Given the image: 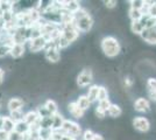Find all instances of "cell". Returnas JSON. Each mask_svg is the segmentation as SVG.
I'll return each mask as SVG.
<instances>
[{
	"label": "cell",
	"mask_w": 156,
	"mask_h": 140,
	"mask_svg": "<svg viewBox=\"0 0 156 140\" xmlns=\"http://www.w3.org/2000/svg\"><path fill=\"white\" fill-rule=\"evenodd\" d=\"M68 111H69V113L71 114L73 118H76V119L83 118L85 113V111H83L80 107L78 106V104L76 102H70V103L68 104Z\"/></svg>",
	"instance_id": "11"
},
{
	"label": "cell",
	"mask_w": 156,
	"mask_h": 140,
	"mask_svg": "<svg viewBox=\"0 0 156 140\" xmlns=\"http://www.w3.org/2000/svg\"><path fill=\"white\" fill-rule=\"evenodd\" d=\"M133 126L134 128L139 131V132H147V131H149L150 128V121L146 117H135L134 119H133Z\"/></svg>",
	"instance_id": "7"
},
{
	"label": "cell",
	"mask_w": 156,
	"mask_h": 140,
	"mask_svg": "<svg viewBox=\"0 0 156 140\" xmlns=\"http://www.w3.org/2000/svg\"><path fill=\"white\" fill-rule=\"evenodd\" d=\"M44 106H46L48 112L51 114V116H55L56 113H58V107H57V104H56L55 100L47 99L46 103H44Z\"/></svg>",
	"instance_id": "20"
},
{
	"label": "cell",
	"mask_w": 156,
	"mask_h": 140,
	"mask_svg": "<svg viewBox=\"0 0 156 140\" xmlns=\"http://www.w3.org/2000/svg\"><path fill=\"white\" fill-rule=\"evenodd\" d=\"M62 130H63V132L65 134H69V135H71V137L76 138V139H77L79 135L83 134L82 133V127H80V125L77 124V123H75V121H72V120L65 119Z\"/></svg>",
	"instance_id": "3"
},
{
	"label": "cell",
	"mask_w": 156,
	"mask_h": 140,
	"mask_svg": "<svg viewBox=\"0 0 156 140\" xmlns=\"http://www.w3.org/2000/svg\"><path fill=\"white\" fill-rule=\"evenodd\" d=\"M29 43V50L32 53H37L40 50H44L47 47V43H48V40H47L46 36H39L36 39H33V40L28 41Z\"/></svg>",
	"instance_id": "5"
},
{
	"label": "cell",
	"mask_w": 156,
	"mask_h": 140,
	"mask_svg": "<svg viewBox=\"0 0 156 140\" xmlns=\"http://www.w3.org/2000/svg\"><path fill=\"white\" fill-rule=\"evenodd\" d=\"M92 81H93L92 69L91 68H85L77 76V85L79 88H86L91 84Z\"/></svg>",
	"instance_id": "4"
},
{
	"label": "cell",
	"mask_w": 156,
	"mask_h": 140,
	"mask_svg": "<svg viewBox=\"0 0 156 140\" xmlns=\"http://www.w3.org/2000/svg\"><path fill=\"white\" fill-rule=\"evenodd\" d=\"M14 131L20 134H22V135H27V134L29 133V131H30V126L27 124L25 120H22V121H19V123L15 124Z\"/></svg>",
	"instance_id": "17"
},
{
	"label": "cell",
	"mask_w": 156,
	"mask_h": 140,
	"mask_svg": "<svg viewBox=\"0 0 156 140\" xmlns=\"http://www.w3.org/2000/svg\"><path fill=\"white\" fill-rule=\"evenodd\" d=\"M36 112H37V114H39L40 119H42V118H47V117H51V114L48 112V110L46 109L44 105H40V106H37Z\"/></svg>",
	"instance_id": "28"
},
{
	"label": "cell",
	"mask_w": 156,
	"mask_h": 140,
	"mask_svg": "<svg viewBox=\"0 0 156 140\" xmlns=\"http://www.w3.org/2000/svg\"><path fill=\"white\" fill-rule=\"evenodd\" d=\"M96 134L92 130H85L83 134H82V140H94Z\"/></svg>",
	"instance_id": "31"
},
{
	"label": "cell",
	"mask_w": 156,
	"mask_h": 140,
	"mask_svg": "<svg viewBox=\"0 0 156 140\" xmlns=\"http://www.w3.org/2000/svg\"><path fill=\"white\" fill-rule=\"evenodd\" d=\"M147 20H148V15H144L140 21H133V22L130 23V29H132V32L134 34H136V35H141L143 31L146 29Z\"/></svg>",
	"instance_id": "9"
},
{
	"label": "cell",
	"mask_w": 156,
	"mask_h": 140,
	"mask_svg": "<svg viewBox=\"0 0 156 140\" xmlns=\"http://www.w3.org/2000/svg\"><path fill=\"white\" fill-rule=\"evenodd\" d=\"M62 35H63L70 43H71V42H75V41L77 40L78 36H79V31H78L76 25H75V21L62 26Z\"/></svg>",
	"instance_id": "2"
},
{
	"label": "cell",
	"mask_w": 156,
	"mask_h": 140,
	"mask_svg": "<svg viewBox=\"0 0 156 140\" xmlns=\"http://www.w3.org/2000/svg\"><path fill=\"white\" fill-rule=\"evenodd\" d=\"M108 99V91L105 87H99V91H98V102H101V100Z\"/></svg>",
	"instance_id": "27"
},
{
	"label": "cell",
	"mask_w": 156,
	"mask_h": 140,
	"mask_svg": "<svg viewBox=\"0 0 156 140\" xmlns=\"http://www.w3.org/2000/svg\"><path fill=\"white\" fill-rule=\"evenodd\" d=\"M94 140H104V138H103L100 134H96V137H94Z\"/></svg>",
	"instance_id": "42"
},
{
	"label": "cell",
	"mask_w": 156,
	"mask_h": 140,
	"mask_svg": "<svg viewBox=\"0 0 156 140\" xmlns=\"http://www.w3.org/2000/svg\"><path fill=\"white\" fill-rule=\"evenodd\" d=\"M98 91H99V85H97V84H93L89 88L86 96H87L89 100L91 102V104L94 103L96 100H98Z\"/></svg>",
	"instance_id": "19"
},
{
	"label": "cell",
	"mask_w": 156,
	"mask_h": 140,
	"mask_svg": "<svg viewBox=\"0 0 156 140\" xmlns=\"http://www.w3.org/2000/svg\"><path fill=\"white\" fill-rule=\"evenodd\" d=\"M142 40L149 45H156V28H146L140 35Z\"/></svg>",
	"instance_id": "10"
},
{
	"label": "cell",
	"mask_w": 156,
	"mask_h": 140,
	"mask_svg": "<svg viewBox=\"0 0 156 140\" xmlns=\"http://www.w3.org/2000/svg\"><path fill=\"white\" fill-rule=\"evenodd\" d=\"M8 140H28V139H27V135H22V134H20L14 131L12 133H9Z\"/></svg>",
	"instance_id": "32"
},
{
	"label": "cell",
	"mask_w": 156,
	"mask_h": 140,
	"mask_svg": "<svg viewBox=\"0 0 156 140\" xmlns=\"http://www.w3.org/2000/svg\"><path fill=\"white\" fill-rule=\"evenodd\" d=\"M13 45H0V57H4L11 54V48Z\"/></svg>",
	"instance_id": "30"
},
{
	"label": "cell",
	"mask_w": 156,
	"mask_h": 140,
	"mask_svg": "<svg viewBox=\"0 0 156 140\" xmlns=\"http://www.w3.org/2000/svg\"><path fill=\"white\" fill-rule=\"evenodd\" d=\"M76 103L78 104V106L80 107L83 111H86V110H89L90 106H91V102L87 98V96L86 95H82V96H79L76 100Z\"/></svg>",
	"instance_id": "18"
},
{
	"label": "cell",
	"mask_w": 156,
	"mask_h": 140,
	"mask_svg": "<svg viewBox=\"0 0 156 140\" xmlns=\"http://www.w3.org/2000/svg\"><path fill=\"white\" fill-rule=\"evenodd\" d=\"M134 110L137 112H148L150 111V103L149 100L144 97H139L134 102Z\"/></svg>",
	"instance_id": "8"
},
{
	"label": "cell",
	"mask_w": 156,
	"mask_h": 140,
	"mask_svg": "<svg viewBox=\"0 0 156 140\" xmlns=\"http://www.w3.org/2000/svg\"><path fill=\"white\" fill-rule=\"evenodd\" d=\"M128 16L129 19L133 21H140L144 16V14L142 13V11H139V9H134V8H129L128 11Z\"/></svg>",
	"instance_id": "22"
},
{
	"label": "cell",
	"mask_w": 156,
	"mask_h": 140,
	"mask_svg": "<svg viewBox=\"0 0 156 140\" xmlns=\"http://www.w3.org/2000/svg\"><path fill=\"white\" fill-rule=\"evenodd\" d=\"M104 4H105V6L107 7V8L112 9V8L117 7L118 1H115V0H107V1H104Z\"/></svg>",
	"instance_id": "36"
},
{
	"label": "cell",
	"mask_w": 156,
	"mask_h": 140,
	"mask_svg": "<svg viewBox=\"0 0 156 140\" xmlns=\"http://www.w3.org/2000/svg\"><path fill=\"white\" fill-rule=\"evenodd\" d=\"M130 8H134V9H139V11H142L143 8L146 7V1L143 0H132L129 1Z\"/></svg>",
	"instance_id": "26"
},
{
	"label": "cell",
	"mask_w": 156,
	"mask_h": 140,
	"mask_svg": "<svg viewBox=\"0 0 156 140\" xmlns=\"http://www.w3.org/2000/svg\"><path fill=\"white\" fill-rule=\"evenodd\" d=\"M9 133H7L6 131H4L2 128L0 130V140H8Z\"/></svg>",
	"instance_id": "38"
},
{
	"label": "cell",
	"mask_w": 156,
	"mask_h": 140,
	"mask_svg": "<svg viewBox=\"0 0 156 140\" xmlns=\"http://www.w3.org/2000/svg\"><path fill=\"white\" fill-rule=\"evenodd\" d=\"M75 25L77 27V29L82 33H87L93 26V18L91 16V14L84 16L83 19L78 21H75Z\"/></svg>",
	"instance_id": "6"
},
{
	"label": "cell",
	"mask_w": 156,
	"mask_h": 140,
	"mask_svg": "<svg viewBox=\"0 0 156 140\" xmlns=\"http://www.w3.org/2000/svg\"><path fill=\"white\" fill-rule=\"evenodd\" d=\"M64 121V117L61 113H56L55 116H52V131H61Z\"/></svg>",
	"instance_id": "15"
},
{
	"label": "cell",
	"mask_w": 156,
	"mask_h": 140,
	"mask_svg": "<svg viewBox=\"0 0 156 140\" xmlns=\"http://www.w3.org/2000/svg\"><path fill=\"white\" fill-rule=\"evenodd\" d=\"M9 118L16 124V123H19V121H22V120H23L25 114L22 113L21 110H19V111H13V112H9Z\"/></svg>",
	"instance_id": "25"
},
{
	"label": "cell",
	"mask_w": 156,
	"mask_h": 140,
	"mask_svg": "<svg viewBox=\"0 0 156 140\" xmlns=\"http://www.w3.org/2000/svg\"><path fill=\"white\" fill-rule=\"evenodd\" d=\"M94 113H96V117H97V118H99V119H103V118H105V117H106V113H107V112H105L104 110H101L100 107L97 106L96 111H94Z\"/></svg>",
	"instance_id": "35"
},
{
	"label": "cell",
	"mask_w": 156,
	"mask_h": 140,
	"mask_svg": "<svg viewBox=\"0 0 156 140\" xmlns=\"http://www.w3.org/2000/svg\"><path fill=\"white\" fill-rule=\"evenodd\" d=\"M4 77H5V71L2 68H0V84H2L4 82Z\"/></svg>",
	"instance_id": "39"
},
{
	"label": "cell",
	"mask_w": 156,
	"mask_h": 140,
	"mask_svg": "<svg viewBox=\"0 0 156 140\" xmlns=\"http://www.w3.org/2000/svg\"><path fill=\"white\" fill-rule=\"evenodd\" d=\"M25 54V45H18V43H14L12 48H11V56L13 59H19L22 55Z\"/></svg>",
	"instance_id": "16"
},
{
	"label": "cell",
	"mask_w": 156,
	"mask_h": 140,
	"mask_svg": "<svg viewBox=\"0 0 156 140\" xmlns=\"http://www.w3.org/2000/svg\"><path fill=\"white\" fill-rule=\"evenodd\" d=\"M100 47L103 53L107 56V57H117L118 55L121 52V46L120 42L117 38L114 36H105L104 39L100 42Z\"/></svg>",
	"instance_id": "1"
},
{
	"label": "cell",
	"mask_w": 156,
	"mask_h": 140,
	"mask_svg": "<svg viewBox=\"0 0 156 140\" xmlns=\"http://www.w3.org/2000/svg\"><path fill=\"white\" fill-rule=\"evenodd\" d=\"M14 128H15V123L9 118V116L5 117L2 130H4V131H6L7 133H12V132H14Z\"/></svg>",
	"instance_id": "23"
},
{
	"label": "cell",
	"mask_w": 156,
	"mask_h": 140,
	"mask_svg": "<svg viewBox=\"0 0 156 140\" xmlns=\"http://www.w3.org/2000/svg\"><path fill=\"white\" fill-rule=\"evenodd\" d=\"M4 120H5V117L4 116H0V130L4 126Z\"/></svg>",
	"instance_id": "41"
},
{
	"label": "cell",
	"mask_w": 156,
	"mask_h": 140,
	"mask_svg": "<svg viewBox=\"0 0 156 140\" xmlns=\"http://www.w3.org/2000/svg\"><path fill=\"white\" fill-rule=\"evenodd\" d=\"M146 87H147V90H150V89H156V78H154V77H149V78L147 80Z\"/></svg>",
	"instance_id": "34"
},
{
	"label": "cell",
	"mask_w": 156,
	"mask_h": 140,
	"mask_svg": "<svg viewBox=\"0 0 156 140\" xmlns=\"http://www.w3.org/2000/svg\"><path fill=\"white\" fill-rule=\"evenodd\" d=\"M107 114L112 118H118V117H120L122 114V109L118 104H112L110 109H108V111H107Z\"/></svg>",
	"instance_id": "21"
},
{
	"label": "cell",
	"mask_w": 156,
	"mask_h": 140,
	"mask_svg": "<svg viewBox=\"0 0 156 140\" xmlns=\"http://www.w3.org/2000/svg\"><path fill=\"white\" fill-rule=\"evenodd\" d=\"M111 105H112V103L110 102V99H105V100H101V102H99V104H98V107H100L101 110H104L105 112H107Z\"/></svg>",
	"instance_id": "33"
},
{
	"label": "cell",
	"mask_w": 156,
	"mask_h": 140,
	"mask_svg": "<svg viewBox=\"0 0 156 140\" xmlns=\"http://www.w3.org/2000/svg\"><path fill=\"white\" fill-rule=\"evenodd\" d=\"M25 105V100L19 98V97H13L8 100L7 103V107L9 110V112H13V111H19L22 109V106Z\"/></svg>",
	"instance_id": "12"
},
{
	"label": "cell",
	"mask_w": 156,
	"mask_h": 140,
	"mask_svg": "<svg viewBox=\"0 0 156 140\" xmlns=\"http://www.w3.org/2000/svg\"><path fill=\"white\" fill-rule=\"evenodd\" d=\"M0 109H1V104H0Z\"/></svg>",
	"instance_id": "43"
},
{
	"label": "cell",
	"mask_w": 156,
	"mask_h": 140,
	"mask_svg": "<svg viewBox=\"0 0 156 140\" xmlns=\"http://www.w3.org/2000/svg\"><path fill=\"white\" fill-rule=\"evenodd\" d=\"M40 128H51L52 130V116L51 117H47V118H42L39 121Z\"/></svg>",
	"instance_id": "24"
},
{
	"label": "cell",
	"mask_w": 156,
	"mask_h": 140,
	"mask_svg": "<svg viewBox=\"0 0 156 140\" xmlns=\"http://www.w3.org/2000/svg\"><path fill=\"white\" fill-rule=\"evenodd\" d=\"M56 43H57V47H58L59 50H61V49H64V48L70 46V42L66 40L63 35H61V36H59V39L56 41Z\"/></svg>",
	"instance_id": "29"
},
{
	"label": "cell",
	"mask_w": 156,
	"mask_h": 140,
	"mask_svg": "<svg viewBox=\"0 0 156 140\" xmlns=\"http://www.w3.org/2000/svg\"><path fill=\"white\" fill-rule=\"evenodd\" d=\"M23 120L26 121L27 124L29 125V126H33V125H35V124H39L40 121V117L37 112H36V110H34V111H29V112H27L25 114V118Z\"/></svg>",
	"instance_id": "14"
},
{
	"label": "cell",
	"mask_w": 156,
	"mask_h": 140,
	"mask_svg": "<svg viewBox=\"0 0 156 140\" xmlns=\"http://www.w3.org/2000/svg\"><path fill=\"white\" fill-rule=\"evenodd\" d=\"M62 140H76V138H73V137L69 135V134H64L63 138H62Z\"/></svg>",
	"instance_id": "40"
},
{
	"label": "cell",
	"mask_w": 156,
	"mask_h": 140,
	"mask_svg": "<svg viewBox=\"0 0 156 140\" xmlns=\"http://www.w3.org/2000/svg\"><path fill=\"white\" fill-rule=\"evenodd\" d=\"M147 92H148V97L150 98V100L156 102V89H150V90H147Z\"/></svg>",
	"instance_id": "37"
},
{
	"label": "cell",
	"mask_w": 156,
	"mask_h": 140,
	"mask_svg": "<svg viewBox=\"0 0 156 140\" xmlns=\"http://www.w3.org/2000/svg\"><path fill=\"white\" fill-rule=\"evenodd\" d=\"M62 8L66 12L73 14L75 12H77L79 8H82V6L78 1L70 0V1H62Z\"/></svg>",
	"instance_id": "13"
}]
</instances>
